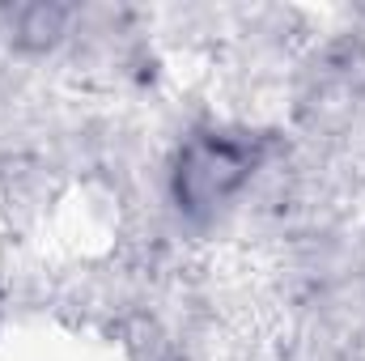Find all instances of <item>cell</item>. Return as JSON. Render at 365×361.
Segmentation results:
<instances>
[{
	"mask_svg": "<svg viewBox=\"0 0 365 361\" xmlns=\"http://www.w3.org/2000/svg\"><path fill=\"white\" fill-rule=\"evenodd\" d=\"M255 145L225 132H204L182 145L175 162V200L182 213H212L251 179Z\"/></svg>",
	"mask_w": 365,
	"mask_h": 361,
	"instance_id": "6da1fadb",
	"label": "cell"
}]
</instances>
